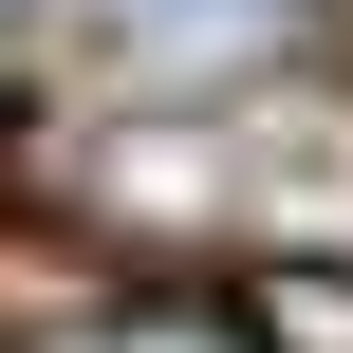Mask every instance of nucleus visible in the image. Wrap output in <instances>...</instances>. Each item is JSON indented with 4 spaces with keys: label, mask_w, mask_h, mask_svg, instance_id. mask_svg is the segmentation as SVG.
Returning <instances> with one entry per match:
<instances>
[{
    "label": "nucleus",
    "mask_w": 353,
    "mask_h": 353,
    "mask_svg": "<svg viewBox=\"0 0 353 353\" xmlns=\"http://www.w3.org/2000/svg\"><path fill=\"white\" fill-rule=\"evenodd\" d=\"M261 353H353V261H298V279H261Z\"/></svg>",
    "instance_id": "obj_2"
},
{
    "label": "nucleus",
    "mask_w": 353,
    "mask_h": 353,
    "mask_svg": "<svg viewBox=\"0 0 353 353\" xmlns=\"http://www.w3.org/2000/svg\"><path fill=\"white\" fill-rule=\"evenodd\" d=\"M37 353H261L223 298H112V316H74V335H37Z\"/></svg>",
    "instance_id": "obj_1"
}]
</instances>
